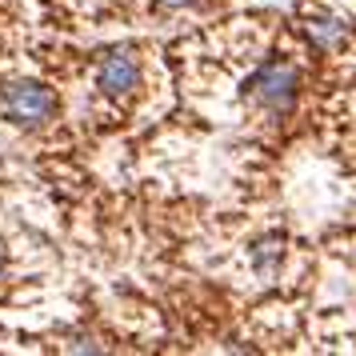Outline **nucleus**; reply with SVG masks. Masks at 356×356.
Here are the masks:
<instances>
[{
  "mask_svg": "<svg viewBox=\"0 0 356 356\" xmlns=\"http://www.w3.org/2000/svg\"><path fill=\"white\" fill-rule=\"evenodd\" d=\"M156 4H161V8H193L196 0H156Z\"/></svg>",
  "mask_w": 356,
  "mask_h": 356,
  "instance_id": "obj_7",
  "label": "nucleus"
},
{
  "mask_svg": "<svg viewBox=\"0 0 356 356\" xmlns=\"http://www.w3.org/2000/svg\"><path fill=\"white\" fill-rule=\"evenodd\" d=\"M305 33L316 49H340L348 40V33H353V24H348V17H340V13H321V17H312L305 24Z\"/></svg>",
  "mask_w": 356,
  "mask_h": 356,
  "instance_id": "obj_4",
  "label": "nucleus"
},
{
  "mask_svg": "<svg viewBox=\"0 0 356 356\" xmlns=\"http://www.w3.org/2000/svg\"><path fill=\"white\" fill-rule=\"evenodd\" d=\"M97 88L108 100H124L140 88V60L132 49H108L97 65Z\"/></svg>",
  "mask_w": 356,
  "mask_h": 356,
  "instance_id": "obj_3",
  "label": "nucleus"
},
{
  "mask_svg": "<svg viewBox=\"0 0 356 356\" xmlns=\"http://www.w3.org/2000/svg\"><path fill=\"white\" fill-rule=\"evenodd\" d=\"M280 260H284V236H260L257 244H252V264H257V273L268 280V276H276V268H280Z\"/></svg>",
  "mask_w": 356,
  "mask_h": 356,
  "instance_id": "obj_5",
  "label": "nucleus"
},
{
  "mask_svg": "<svg viewBox=\"0 0 356 356\" xmlns=\"http://www.w3.org/2000/svg\"><path fill=\"white\" fill-rule=\"evenodd\" d=\"M65 348H68V353H104L108 344H104L100 337H92V332H76V337L68 340Z\"/></svg>",
  "mask_w": 356,
  "mask_h": 356,
  "instance_id": "obj_6",
  "label": "nucleus"
},
{
  "mask_svg": "<svg viewBox=\"0 0 356 356\" xmlns=\"http://www.w3.org/2000/svg\"><path fill=\"white\" fill-rule=\"evenodd\" d=\"M4 273H8V248H4V241H0V280H4Z\"/></svg>",
  "mask_w": 356,
  "mask_h": 356,
  "instance_id": "obj_8",
  "label": "nucleus"
},
{
  "mask_svg": "<svg viewBox=\"0 0 356 356\" xmlns=\"http://www.w3.org/2000/svg\"><path fill=\"white\" fill-rule=\"evenodd\" d=\"M248 92L257 100L264 113L273 116H289L296 108V100H300V68L292 65V60H264V65L252 72V81H248Z\"/></svg>",
  "mask_w": 356,
  "mask_h": 356,
  "instance_id": "obj_1",
  "label": "nucleus"
},
{
  "mask_svg": "<svg viewBox=\"0 0 356 356\" xmlns=\"http://www.w3.org/2000/svg\"><path fill=\"white\" fill-rule=\"evenodd\" d=\"M0 108L20 129H44L49 120H56L60 100H56V92L49 84L40 81H8L4 92H0Z\"/></svg>",
  "mask_w": 356,
  "mask_h": 356,
  "instance_id": "obj_2",
  "label": "nucleus"
}]
</instances>
